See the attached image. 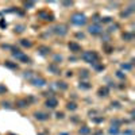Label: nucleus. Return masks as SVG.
Wrapping results in <instances>:
<instances>
[{
  "mask_svg": "<svg viewBox=\"0 0 135 135\" xmlns=\"http://www.w3.org/2000/svg\"><path fill=\"white\" fill-rule=\"evenodd\" d=\"M122 69H126V70H130V69H131V65H130V64H123V65H122Z\"/></svg>",
  "mask_w": 135,
  "mask_h": 135,
  "instance_id": "412c9836",
  "label": "nucleus"
},
{
  "mask_svg": "<svg viewBox=\"0 0 135 135\" xmlns=\"http://www.w3.org/2000/svg\"><path fill=\"white\" fill-rule=\"evenodd\" d=\"M12 56L15 57L16 59H19V61H23V62H29V57L26 56V54H23L22 51H19V50H14L12 51Z\"/></svg>",
  "mask_w": 135,
  "mask_h": 135,
  "instance_id": "7ed1b4c3",
  "label": "nucleus"
},
{
  "mask_svg": "<svg viewBox=\"0 0 135 135\" xmlns=\"http://www.w3.org/2000/svg\"><path fill=\"white\" fill-rule=\"evenodd\" d=\"M39 50H42V51H41L42 54H46V53H49V51H50V49H49V47H41Z\"/></svg>",
  "mask_w": 135,
  "mask_h": 135,
  "instance_id": "aec40b11",
  "label": "nucleus"
},
{
  "mask_svg": "<svg viewBox=\"0 0 135 135\" xmlns=\"http://www.w3.org/2000/svg\"><path fill=\"white\" fill-rule=\"evenodd\" d=\"M3 107H7V108H10V103H6V101H3Z\"/></svg>",
  "mask_w": 135,
  "mask_h": 135,
  "instance_id": "2f4dec72",
  "label": "nucleus"
},
{
  "mask_svg": "<svg viewBox=\"0 0 135 135\" xmlns=\"http://www.w3.org/2000/svg\"><path fill=\"white\" fill-rule=\"evenodd\" d=\"M6 66L11 68V69H18V65H16V64H11L10 61H6Z\"/></svg>",
  "mask_w": 135,
  "mask_h": 135,
  "instance_id": "dca6fc26",
  "label": "nucleus"
},
{
  "mask_svg": "<svg viewBox=\"0 0 135 135\" xmlns=\"http://www.w3.org/2000/svg\"><path fill=\"white\" fill-rule=\"evenodd\" d=\"M82 77H88V72L87 70H82Z\"/></svg>",
  "mask_w": 135,
  "mask_h": 135,
  "instance_id": "c756f323",
  "label": "nucleus"
},
{
  "mask_svg": "<svg viewBox=\"0 0 135 135\" xmlns=\"http://www.w3.org/2000/svg\"><path fill=\"white\" fill-rule=\"evenodd\" d=\"M7 92V88L4 85H1V84H0V93H6Z\"/></svg>",
  "mask_w": 135,
  "mask_h": 135,
  "instance_id": "5701e85b",
  "label": "nucleus"
},
{
  "mask_svg": "<svg viewBox=\"0 0 135 135\" xmlns=\"http://www.w3.org/2000/svg\"><path fill=\"white\" fill-rule=\"evenodd\" d=\"M95 135H103V132H100V131H99V132H96Z\"/></svg>",
  "mask_w": 135,
  "mask_h": 135,
  "instance_id": "f704fd0d",
  "label": "nucleus"
},
{
  "mask_svg": "<svg viewBox=\"0 0 135 135\" xmlns=\"http://www.w3.org/2000/svg\"><path fill=\"white\" fill-rule=\"evenodd\" d=\"M89 32L91 34H93V35H96V34H100V32L103 31V29H101V26L100 24H92V26H89Z\"/></svg>",
  "mask_w": 135,
  "mask_h": 135,
  "instance_id": "423d86ee",
  "label": "nucleus"
},
{
  "mask_svg": "<svg viewBox=\"0 0 135 135\" xmlns=\"http://www.w3.org/2000/svg\"><path fill=\"white\" fill-rule=\"evenodd\" d=\"M107 95H108V88L107 87L99 89V96H107Z\"/></svg>",
  "mask_w": 135,
  "mask_h": 135,
  "instance_id": "f8f14e48",
  "label": "nucleus"
},
{
  "mask_svg": "<svg viewBox=\"0 0 135 135\" xmlns=\"http://www.w3.org/2000/svg\"><path fill=\"white\" fill-rule=\"evenodd\" d=\"M57 106H58V100L54 99V97H49V99L46 100V107L47 108H56Z\"/></svg>",
  "mask_w": 135,
  "mask_h": 135,
  "instance_id": "0eeeda50",
  "label": "nucleus"
},
{
  "mask_svg": "<svg viewBox=\"0 0 135 135\" xmlns=\"http://www.w3.org/2000/svg\"><path fill=\"white\" fill-rule=\"evenodd\" d=\"M20 43H22V46H24V47H31L32 46L31 41H29V39H20Z\"/></svg>",
  "mask_w": 135,
  "mask_h": 135,
  "instance_id": "9b49d317",
  "label": "nucleus"
},
{
  "mask_svg": "<svg viewBox=\"0 0 135 135\" xmlns=\"http://www.w3.org/2000/svg\"><path fill=\"white\" fill-rule=\"evenodd\" d=\"M24 26H15V32H23Z\"/></svg>",
  "mask_w": 135,
  "mask_h": 135,
  "instance_id": "f3484780",
  "label": "nucleus"
},
{
  "mask_svg": "<svg viewBox=\"0 0 135 135\" xmlns=\"http://www.w3.org/2000/svg\"><path fill=\"white\" fill-rule=\"evenodd\" d=\"M39 16H43L45 18V20H53V15H49V14H46V12H39Z\"/></svg>",
  "mask_w": 135,
  "mask_h": 135,
  "instance_id": "9d476101",
  "label": "nucleus"
},
{
  "mask_svg": "<svg viewBox=\"0 0 135 135\" xmlns=\"http://www.w3.org/2000/svg\"><path fill=\"white\" fill-rule=\"evenodd\" d=\"M49 69H50V70H53V72H54V74H58V73H59V70L57 69L56 66H54V65H50V66H49Z\"/></svg>",
  "mask_w": 135,
  "mask_h": 135,
  "instance_id": "a211bd4d",
  "label": "nucleus"
},
{
  "mask_svg": "<svg viewBox=\"0 0 135 135\" xmlns=\"http://www.w3.org/2000/svg\"><path fill=\"white\" fill-rule=\"evenodd\" d=\"M123 38H126V39H131V38H132V35H130V34H126V35H123Z\"/></svg>",
  "mask_w": 135,
  "mask_h": 135,
  "instance_id": "c85d7f7f",
  "label": "nucleus"
},
{
  "mask_svg": "<svg viewBox=\"0 0 135 135\" xmlns=\"http://www.w3.org/2000/svg\"><path fill=\"white\" fill-rule=\"evenodd\" d=\"M80 88H84V89H88V88H89V85H87V82H81V84H80Z\"/></svg>",
  "mask_w": 135,
  "mask_h": 135,
  "instance_id": "393cba45",
  "label": "nucleus"
},
{
  "mask_svg": "<svg viewBox=\"0 0 135 135\" xmlns=\"http://www.w3.org/2000/svg\"><path fill=\"white\" fill-rule=\"evenodd\" d=\"M30 82H31L32 85H35V87H43L45 84H46V80L42 78V77H32L31 80H30Z\"/></svg>",
  "mask_w": 135,
  "mask_h": 135,
  "instance_id": "20e7f679",
  "label": "nucleus"
},
{
  "mask_svg": "<svg viewBox=\"0 0 135 135\" xmlns=\"http://www.w3.org/2000/svg\"><path fill=\"white\" fill-rule=\"evenodd\" d=\"M62 4H64V6H72V1H65V3H62Z\"/></svg>",
  "mask_w": 135,
  "mask_h": 135,
  "instance_id": "7c9ffc66",
  "label": "nucleus"
},
{
  "mask_svg": "<svg viewBox=\"0 0 135 135\" xmlns=\"http://www.w3.org/2000/svg\"><path fill=\"white\" fill-rule=\"evenodd\" d=\"M6 26H7V23H4V22H3V20L0 22V27H6Z\"/></svg>",
  "mask_w": 135,
  "mask_h": 135,
  "instance_id": "473e14b6",
  "label": "nucleus"
},
{
  "mask_svg": "<svg viewBox=\"0 0 135 135\" xmlns=\"http://www.w3.org/2000/svg\"><path fill=\"white\" fill-rule=\"evenodd\" d=\"M111 106H112V107H116V108H119V103H117V101H115V103L112 101V103H111Z\"/></svg>",
  "mask_w": 135,
  "mask_h": 135,
  "instance_id": "cd10ccee",
  "label": "nucleus"
},
{
  "mask_svg": "<svg viewBox=\"0 0 135 135\" xmlns=\"http://www.w3.org/2000/svg\"><path fill=\"white\" fill-rule=\"evenodd\" d=\"M57 117H58V119H62V117H64V114H62V112H57V115H56Z\"/></svg>",
  "mask_w": 135,
  "mask_h": 135,
  "instance_id": "a878e982",
  "label": "nucleus"
},
{
  "mask_svg": "<svg viewBox=\"0 0 135 135\" xmlns=\"http://www.w3.org/2000/svg\"><path fill=\"white\" fill-rule=\"evenodd\" d=\"M29 106V103H27V100H20V101H18V107H20V108H23V107Z\"/></svg>",
  "mask_w": 135,
  "mask_h": 135,
  "instance_id": "2eb2a0df",
  "label": "nucleus"
},
{
  "mask_svg": "<svg viewBox=\"0 0 135 135\" xmlns=\"http://www.w3.org/2000/svg\"><path fill=\"white\" fill-rule=\"evenodd\" d=\"M35 119H38V120H42V122H45V120H47L49 119V115H46V114H42V112H35Z\"/></svg>",
  "mask_w": 135,
  "mask_h": 135,
  "instance_id": "6e6552de",
  "label": "nucleus"
},
{
  "mask_svg": "<svg viewBox=\"0 0 135 135\" xmlns=\"http://www.w3.org/2000/svg\"><path fill=\"white\" fill-rule=\"evenodd\" d=\"M70 22L73 24H76V26H82V24L87 23V16L84 14H81V12H76V14H73L70 16Z\"/></svg>",
  "mask_w": 135,
  "mask_h": 135,
  "instance_id": "f257e3e1",
  "label": "nucleus"
},
{
  "mask_svg": "<svg viewBox=\"0 0 135 135\" xmlns=\"http://www.w3.org/2000/svg\"><path fill=\"white\" fill-rule=\"evenodd\" d=\"M34 6V3H26V7H32Z\"/></svg>",
  "mask_w": 135,
  "mask_h": 135,
  "instance_id": "72a5a7b5",
  "label": "nucleus"
},
{
  "mask_svg": "<svg viewBox=\"0 0 135 135\" xmlns=\"http://www.w3.org/2000/svg\"><path fill=\"white\" fill-rule=\"evenodd\" d=\"M109 134H115V135H116V134H119V130H117L116 127H114V128L109 130Z\"/></svg>",
  "mask_w": 135,
  "mask_h": 135,
  "instance_id": "4be33fe9",
  "label": "nucleus"
},
{
  "mask_svg": "<svg viewBox=\"0 0 135 135\" xmlns=\"http://www.w3.org/2000/svg\"><path fill=\"white\" fill-rule=\"evenodd\" d=\"M54 32H56L57 35H59V37H64L65 34L68 32L66 26H65V24H58V26L54 27Z\"/></svg>",
  "mask_w": 135,
  "mask_h": 135,
  "instance_id": "39448f33",
  "label": "nucleus"
},
{
  "mask_svg": "<svg viewBox=\"0 0 135 135\" xmlns=\"http://www.w3.org/2000/svg\"><path fill=\"white\" fill-rule=\"evenodd\" d=\"M69 49H70L72 51H74V53H77V51H80V50H81V46H80V45H77L76 42H70V43H69Z\"/></svg>",
  "mask_w": 135,
  "mask_h": 135,
  "instance_id": "1a4fd4ad",
  "label": "nucleus"
},
{
  "mask_svg": "<svg viewBox=\"0 0 135 135\" xmlns=\"http://www.w3.org/2000/svg\"><path fill=\"white\" fill-rule=\"evenodd\" d=\"M66 108L69 109V111H74V109H77V106H76V103H68Z\"/></svg>",
  "mask_w": 135,
  "mask_h": 135,
  "instance_id": "4468645a",
  "label": "nucleus"
},
{
  "mask_svg": "<svg viewBox=\"0 0 135 135\" xmlns=\"http://www.w3.org/2000/svg\"><path fill=\"white\" fill-rule=\"evenodd\" d=\"M101 22H104V23H109V22H111V18H108V16H106V18H101Z\"/></svg>",
  "mask_w": 135,
  "mask_h": 135,
  "instance_id": "b1692460",
  "label": "nucleus"
},
{
  "mask_svg": "<svg viewBox=\"0 0 135 135\" xmlns=\"http://www.w3.org/2000/svg\"><path fill=\"white\" fill-rule=\"evenodd\" d=\"M57 87H58V88H61V89H66L68 88V85L65 84V82H57Z\"/></svg>",
  "mask_w": 135,
  "mask_h": 135,
  "instance_id": "6ab92c4d",
  "label": "nucleus"
},
{
  "mask_svg": "<svg viewBox=\"0 0 135 135\" xmlns=\"http://www.w3.org/2000/svg\"><path fill=\"white\" fill-rule=\"evenodd\" d=\"M117 77H119V78H124V74L122 73V72H117V74H116Z\"/></svg>",
  "mask_w": 135,
  "mask_h": 135,
  "instance_id": "bb28decb",
  "label": "nucleus"
},
{
  "mask_svg": "<svg viewBox=\"0 0 135 135\" xmlns=\"http://www.w3.org/2000/svg\"><path fill=\"white\" fill-rule=\"evenodd\" d=\"M78 132L81 135H87V134H89V132H91V128H89V127H81Z\"/></svg>",
  "mask_w": 135,
  "mask_h": 135,
  "instance_id": "ddd939ff",
  "label": "nucleus"
},
{
  "mask_svg": "<svg viewBox=\"0 0 135 135\" xmlns=\"http://www.w3.org/2000/svg\"><path fill=\"white\" fill-rule=\"evenodd\" d=\"M81 58L85 62H89V64H96L97 59H99V57H97V54L95 53V51H84L82 56H81Z\"/></svg>",
  "mask_w": 135,
  "mask_h": 135,
  "instance_id": "f03ea898",
  "label": "nucleus"
}]
</instances>
